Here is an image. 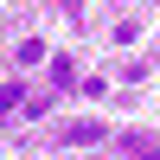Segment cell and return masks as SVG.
Listing matches in <instances>:
<instances>
[{"label": "cell", "instance_id": "3957f363", "mask_svg": "<svg viewBox=\"0 0 160 160\" xmlns=\"http://www.w3.org/2000/svg\"><path fill=\"white\" fill-rule=\"evenodd\" d=\"M128 154H135V160H160V141H148V135H128Z\"/></svg>", "mask_w": 160, "mask_h": 160}, {"label": "cell", "instance_id": "7a4b0ae2", "mask_svg": "<svg viewBox=\"0 0 160 160\" xmlns=\"http://www.w3.org/2000/svg\"><path fill=\"white\" fill-rule=\"evenodd\" d=\"M51 83L71 90V83H77V58H64V51H58V58H51Z\"/></svg>", "mask_w": 160, "mask_h": 160}, {"label": "cell", "instance_id": "6da1fadb", "mask_svg": "<svg viewBox=\"0 0 160 160\" xmlns=\"http://www.w3.org/2000/svg\"><path fill=\"white\" fill-rule=\"evenodd\" d=\"M102 135H109L102 122H71V128H64V141H71V148H90V141H102Z\"/></svg>", "mask_w": 160, "mask_h": 160}, {"label": "cell", "instance_id": "277c9868", "mask_svg": "<svg viewBox=\"0 0 160 160\" xmlns=\"http://www.w3.org/2000/svg\"><path fill=\"white\" fill-rule=\"evenodd\" d=\"M19 102H26V96H19V83H0V115H13Z\"/></svg>", "mask_w": 160, "mask_h": 160}]
</instances>
